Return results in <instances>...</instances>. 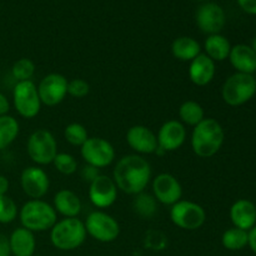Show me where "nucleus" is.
Masks as SVG:
<instances>
[{
  "mask_svg": "<svg viewBox=\"0 0 256 256\" xmlns=\"http://www.w3.org/2000/svg\"><path fill=\"white\" fill-rule=\"evenodd\" d=\"M170 220L176 228L188 232L200 229L206 222V212L200 204L190 200H180L170 208Z\"/></svg>",
  "mask_w": 256,
  "mask_h": 256,
  "instance_id": "8",
  "label": "nucleus"
},
{
  "mask_svg": "<svg viewBox=\"0 0 256 256\" xmlns=\"http://www.w3.org/2000/svg\"><path fill=\"white\" fill-rule=\"evenodd\" d=\"M145 245L148 248H150L152 250H162L166 246V238L164 236V234L160 232H146V236H145Z\"/></svg>",
  "mask_w": 256,
  "mask_h": 256,
  "instance_id": "34",
  "label": "nucleus"
},
{
  "mask_svg": "<svg viewBox=\"0 0 256 256\" xmlns=\"http://www.w3.org/2000/svg\"><path fill=\"white\" fill-rule=\"evenodd\" d=\"M12 105L18 114L24 119H34L42 110V100L38 86L32 80L19 82L12 88Z\"/></svg>",
  "mask_w": 256,
  "mask_h": 256,
  "instance_id": "7",
  "label": "nucleus"
},
{
  "mask_svg": "<svg viewBox=\"0 0 256 256\" xmlns=\"http://www.w3.org/2000/svg\"><path fill=\"white\" fill-rule=\"evenodd\" d=\"M125 138L130 149L138 155L155 154L158 149L156 134L145 125H132Z\"/></svg>",
  "mask_w": 256,
  "mask_h": 256,
  "instance_id": "17",
  "label": "nucleus"
},
{
  "mask_svg": "<svg viewBox=\"0 0 256 256\" xmlns=\"http://www.w3.org/2000/svg\"><path fill=\"white\" fill-rule=\"evenodd\" d=\"M222 246L230 252H239L248 246V232L239 228H230L225 230L222 236Z\"/></svg>",
  "mask_w": 256,
  "mask_h": 256,
  "instance_id": "28",
  "label": "nucleus"
},
{
  "mask_svg": "<svg viewBox=\"0 0 256 256\" xmlns=\"http://www.w3.org/2000/svg\"><path fill=\"white\" fill-rule=\"evenodd\" d=\"M12 252H10V245H9V238L4 234H0V256H10Z\"/></svg>",
  "mask_w": 256,
  "mask_h": 256,
  "instance_id": "37",
  "label": "nucleus"
},
{
  "mask_svg": "<svg viewBox=\"0 0 256 256\" xmlns=\"http://www.w3.org/2000/svg\"><path fill=\"white\" fill-rule=\"evenodd\" d=\"M204 54H206L215 62H224L229 58L232 44L229 39L222 34L208 35L204 42Z\"/></svg>",
  "mask_w": 256,
  "mask_h": 256,
  "instance_id": "24",
  "label": "nucleus"
},
{
  "mask_svg": "<svg viewBox=\"0 0 256 256\" xmlns=\"http://www.w3.org/2000/svg\"><path fill=\"white\" fill-rule=\"evenodd\" d=\"M10 112V102L6 95L0 92V116L2 115H8Z\"/></svg>",
  "mask_w": 256,
  "mask_h": 256,
  "instance_id": "38",
  "label": "nucleus"
},
{
  "mask_svg": "<svg viewBox=\"0 0 256 256\" xmlns=\"http://www.w3.org/2000/svg\"><path fill=\"white\" fill-rule=\"evenodd\" d=\"M10 182L5 175H0V195H6L9 192Z\"/></svg>",
  "mask_w": 256,
  "mask_h": 256,
  "instance_id": "40",
  "label": "nucleus"
},
{
  "mask_svg": "<svg viewBox=\"0 0 256 256\" xmlns=\"http://www.w3.org/2000/svg\"><path fill=\"white\" fill-rule=\"evenodd\" d=\"M188 132L186 128L179 120L172 119L165 122L160 126L156 134L158 146L166 154V152H176L186 142Z\"/></svg>",
  "mask_w": 256,
  "mask_h": 256,
  "instance_id": "16",
  "label": "nucleus"
},
{
  "mask_svg": "<svg viewBox=\"0 0 256 256\" xmlns=\"http://www.w3.org/2000/svg\"><path fill=\"white\" fill-rule=\"evenodd\" d=\"M20 186L32 200L42 199L50 189V178L42 166H26L20 174Z\"/></svg>",
  "mask_w": 256,
  "mask_h": 256,
  "instance_id": "12",
  "label": "nucleus"
},
{
  "mask_svg": "<svg viewBox=\"0 0 256 256\" xmlns=\"http://www.w3.org/2000/svg\"><path fill=\"white\" fill-rule=\"evenodd\" d=\"M152 195L158 202L172 206L182 198V186L176 176L169 172H160L152 180Z\"/></svg>",
  "mask_w": 256,
  "mask_h": 256,
  "instance_id": "13",
  "label": "nucleus"
},
{
  "mask_svg": "<svg viewBox=\"0 0 256 256\" xmlns=\"http://www.w3.org/2000/svg\"><path fill=\"white\" fill-rule=\"evenodd\" d=\"M34 74L35 64L32 59H28V58H20L12 66V75L16 80V82L32 80Z\"/></svg>",
  "mask_w": 256,
  "mask_h": 256,
  "instance_id": "30",
  "label": "nucleus"
},
{
  "mask_svg": "<svg viewBox=\"0 0 256 256\" xmlns=\"http://www.w3.org/2000/svg\"><path fill=\"white\" fill-rule=\"evenodd\" d=\"M179 119L185 126H196L205 119L204 108L195 100H186L179 108Z\"/></svg>",
  "mask_w": 256,
  "mask_h": 256,
  "instance_id": "26",
  "label": "nucleus"
},
{
  "mask_svg": "<svg viewBox=\"0 0 256 256\" xmlns=\"http://www.w3.org/2000/svg\"><path fill=\"white\" fill-rule=\"evenodd\" d=\"M19 216V208L9 195H0V224H12Z\"/></svg>",
  "mask_w": 256,
  "mask_h": 256,
  "instance_id": "31",
  "label": "nucleus"
},
{
  "mask_svg": "<svg viewBox=\"0 0 256 256\" xmlns=\"http://www.w3.org/2000/svg\"><path fill=\"white\" fill-rule=\"evenodd\" d=\"M52 165L56 169L58 172L62 175H72L78 172V160L75 159L74 155L69 154V152H58L55 156Z\"/></svg>",
  "mask_w": 256,
  "mask_h": 256,
  "instance_id": "32",
  "label": "nucleus"
},
{
  "mask_svg": "<svg viewBox=\"0 0 256 256\" xmlns=\"http://www.w3.org/2000/svg\"><path fill=\"white\" fill-rule=\"evenodd\" d=\"M250 46H252V50H254V52H256V36L254 38V39H252V45H250Z\"/></svg>",
  "mask_w": 256,
  "mask_h": 256,
  "instance_id": "41",
  "label": "nucleus"
},
{
  "mask_svg": "<svg viewBox=\"0 0 256 256\" xmlns=\"http://www.w3.org/2000/svg\"><path fill=\"white\" fill-rule=\"evenodd\" d=\"M230 220L239 229L249 232L256 225V206L248 199H239L230 208Z\"/></svg>",
  "mask_w": 256,
  "mask_h": 256,
  "instance_id": "19",
  "label": "nucleus"
},
{
  "mask_svg": "<svg viewBox=\"0 0 256 256\" xmlns=\"http://www.w3.org/2000/svg\"><path fill=\"white\" fill-rule=\"evenodd\" d=\"M20 132L19 122L12 115L0 116V152L9 148L18 139Z\"/></svg>",
  "mask_w": 256,
  "mask_h": 256,
  "instance_id": "27",
  "label": "nucleus"
},
{
  "mask_svg": "<svg viewBox=\"0 0 256 256\" xmlns=\"http://www.w3.org/2000/svg\"><path fill=\"white\" fill-rule=\"evenodd\" d=\"M228 59L236 72L252 75L256 72V52L250 45L236 44L232 46Z\"/></svg>",
  "mask_w": 256,
  "mask_h": 256,
  "instance_id": "21",
  "label": "nucleus"
},
{
  "mask_svg": "<svg viewBox=\"0 0 256 256\" xmlns=\"http://www.w3.org/2000/svg\"><path fill=\"white\" fill-rule=\"evenodd\" d=\"M256 95V79L254 75L235 72L224 82L222 98L230 106L246 104Z\"/></svg>",
  "mask_w": 256,
  "mask_h": 256,
  "instance_id": "5",
  "label": "nucleus"
},
{
  "mask_svg": "<svg viewBox=\"0 0 256 256\" xmlns=\"http://www.w3.org/2000/svg\"><path fill=\"white\" fill-rule=\"evenodd\" d=\"M158 204L159 202H156L154 195L142 192L135 195L134 200H132V210L142 219L150 220L156 215L158 209H159Z\"/></svg>",
  "mask_w": 256,
  "mask_h": 256,
  "instance_id": "25",
  "label": "nucleus"
},
{
  "mask_svg": "<svg viewBox=\"0 0 256 256\" xmlns=\"http://www.w3.org/2000/svg\"><path fill=\"white\" fill-rule=\"evenodd\" d=\"M225 140L222 125L214 118H205L192 128L190 145L196 156L209 159L219 152Z\"/></svg>",
  "mask_w": 256,
  "mask_h": 256,
  "instance_id": "2",
  "label": "nucleus"
},
{
  "mask_svg": "<svg viewBox=\"0 0 256 256\" xmlns=\"http://www.w3.org/2000/svg\"><path fill=\"white\" fill-rule=\"evenodd\" d=\"M58 152V142L50 130L36 129L28 138L26 154L38 166L52 164Z\"/></svg>",
  "mask_w": 256,
  "mask_h": 256,
  "instance_id": "6",
  "label": "nucleus"
},
{
  "mask_svg": "<svg viewBox=\"0 0 256 256\" xmlns=\"http://www.w3.org/2000/svg\"><path fill=\"white\" fill-rule=\"evenodd\" d=\"M52 208L62 218H78L82 210L79 195L69 189H62L54 195Z\"/></svg>",
  "mask_w": 256,
  "mask_h": 256,
  "instance_id": "20",
  "label": "nucleus"
},
{
  "mask_svg": "<svg viewBox=\"0 0 256 256\" xmlns=\"http://www.w3.org/2000/svg\"><path fill=\"white\" fill-rule=\"evenodd\" d=\"M64 139L72 146L82 148V145L89 139V132L86 128L80 122H72L65 126Z\"/></svg>",
  "mask_w": 256,
  "mask_h": 256,
  "instance_id": "29",
  "label": "nucleus"
},
{
  "mask_svg": "<svg viewBox=\"0 0 256 256\" xmlns=\"http://www.w3.org/2000/svg\"><path fill=\"white\" fill-rule=\"evenodd\" d=\"M172 54L180 62H192L202 54V45L192 36H179L172 42Z\"/></svg>",
  "mask_w": 256,
  "mask_h": 256,
  "instance_id": "23",
  "label": "nucleus"
},
{
  "mask_svg": "<svg viewBox=\"0 0 256 256\" xmlns=\"http://www.w3.org/2000/svg\"><path fill=\"white\" fill-rule=\"evenodd\" d=\"M100 175V169L98 168L92 166V165L85 164L84 166L80 170V176H82V182H88V184H92L95 179Z\"/></svg>",
  "mask_w": 256,
  "mask_h": 256,
  "instance_id": "35",
  "label": "nucleus"
},
{
  "mask_svg": "<svg viewBox=\"0 0 256 256\" xmlns=\"http://www.w3.org/2000/svg\"><path fill=\"white\" fill-rule=\"evenodd\" d=\"M195 22L204 34H220L226 24V14L216 2H204L195 12Z\"/></svg>",
  "mask_w": 256,
  "mask_h": 256,
  "instance_id": "14",
  "label": "nucleus"
},
{
  "mask_svg": "<svg viewBox=\"0 0 256 256\" xmlns=\"http://www.w3.org/2000/svg\"><path fill=\"white\" fill-rule=\"evenodd\" d=\"M90 92V85L82 78H75L68 82V95L75 99H82Z\"/></svg>",
  "mask_w": 256,
  "mask_h": 256,
  "instance_id": "33",
  "label": "nucleus"
},
{
  "mask_svg": "<svg viewBox=\"0 0 256 256\" xmlns=\"http://www.w3.org/2000/svg\"><path fill=\"white\" fill-rule=\"evenodd\" d=\"M10 252L12 256H34L36 250L35 234L25 228H16L9 236Z\"/></svg>",
  "mask_w": 256,
  "mask_h": 256,
  "instance_id": "22",
  "label": "nucleus"
},
{
  "mask_svg": "<svg viewBox=\"0 0 256 256\" xmlns=\"http://www.w3.org/2000/svg\"><path fill=\"white\" fill-rule=\"evenodd\" d=\"M242 12L249 15H256V0H236Z\"/></svg>",
  "mask_w": 256,
  "mask_h": 256,
  "instance_id": "36",
  "label": "nucleus"
},
{
  "mask_svg": "<svg viewBox=\"0 0 256 256\" xmlns=\"http://www.w3.org/2000/svg\"><path fill=\"white\" fill-rule=\"evenodd\" d=\"M19 220L22 228L35 234L50 232L58 222V214L52 205L45 200L30 199L19 209Z\"/></svg>",
  "mask_w": 256,
  "mask_h": 256,
  "instance_id": "3",
  "label": "nucleus"
},
{
  "mask_svg": "<svg viewBox=\"0 0 256 256\" xmlns=\"http://www.w3.org/2000/svg\"><path fill=\"white\" fill-rule=\"evenodd\" d=\"M118 192L119 190L112 178L100 174L92 184H89L88 196H89L90 202L96 209H108L115 204L118 199Z\"/></svg>",
  "mask_w": 256,
  "mask_h": 256,
  "instance_id": "15",
  "label": "nucleus"
},
{
  "mask_svg": "<svg viewBox=\"0 0 256 256\" xmlns=\"http://www.w3.org/2000/svg\"><path fill=\"white\" fill-rule=\"evenodd\" d=\"M152 165L144 156L138 154L124 155L115 164L112 180L118 190L128 195H138L145 192L152 182Z\"/></svg>",
  "mask_w": 256,
  "mask_h": 256,
  "instance_id": "1",
  "label": "nucleus"
},
{
  "mask_svg": "<svg viewBox=\"0 0 256 256\" xmlns=\"http://www.w3.org/2000/svg\"><path fill=\"white\" fill-rule=\"evenodd\" d=\"M84 225L89 236L104 244L115 242L122 232L118 220L102 210L90 212L85 219Z\"/></svg>",
  "mask_w": 256,
  "mask_h": 256,
  "instance_id": "9",
  "label": "nucleus"
},
{
  "mask_svg": "<svg viewBox=\"0 0 256 256\" xmlns=\"http://www.w3.org/2000/svg\"><path fill=\"white\" fill-rule=\"evenodd\" d=\"M68 82L69 80L59 72H50L45 75L38 85L42 104L49 108L62 104L68 95Z\"/></svg>",
  "mask_w": 256,
  "mask_h": 256,
  "instance_id": "11",
  "label": "nucleus"
},
{
  "mask_svg": "<svg viewBox=\"0 0 256 256\" xmlns=\"http://www.w3.org/2000/svg\"><path fill=\"white\" fill-rule=\"evenodd\" d=\"M248 246L256 255V225L248 232Z\"/></svg>",
  "mask_w": 256,
  "mask_h": 256,
  "instance_id": "39",
  "label": "nucleus"
},
{
  "mask_svg": "<svg viewBox=\"0 0 256 256\" xmlns=\"http://www.w3.org/2000/svg\"><path fill=\"white\" fill-rule=\"evenodd\" d=\"M34 256H35V255H34Z\"/></svg>",
  "mask_w": 256,
  "mask_h": 256,
  "instance_id": "43",
  "label": "nucleus"
},
{
  "mask_svg": "<svg viewBox=\"0 0 256 256\" xmlns=\"http://www.w3.org/2000/svg\"><path fill=\"white\" fill-rule=\"evenodd\" d=\"M216 74V64L206 54L202 52L190 62L188 75L190 82L196 86H206L214 80Z\"/></svg>",
  "mask_w": 256,
  "mask_h": 256,
  "instance_id": "18",
  "label": "nucleus"
},
{
  "mask_svg": "<svg viewBox=\"0 0 256 256\" xmlns=\"http://www.w3.org/2000/svg\"><path fill=\"white\" fill-rule=\"evenodd\" d=\"M195 2H205V0H195Z\"/></svg>",
  "mask_w": 256,
  "mask_h": 256,
  "instance_id": "42",
  "label": "nucleus"
},
{
  "mask_svg": "<svg viewBox=\"0 0 256 256\" xmlns=\"http://www.w3.org/2000/svg\"><path fill=\"white\" fill-rule=\"evenodd\" d=\"M80 155L85 164L98 169H104L114 162L116 152L112 142L104 138L89 136V139L80 148Z\"/></svg>",
  "mask_w": 256,
  "mask_h": 256,
  "instance_id": "10",
  "label": "nucleus"
},
{
  "mask_svg": "<svg viewBox=\"0 0 256 256\" xmlns=\"http://www.w3.org/2000/svg\"><path fill=\"white\" fill-rule=\"evenodd\" d=\"M84 222L79 218H62L50 229V242L60 252H72L86 240Z\"/></svg>",
  "mask_w": 256,
  "mask_h": 256,
  "instance_id": "4",
  "label": "nucleus"
}]
</instances>
